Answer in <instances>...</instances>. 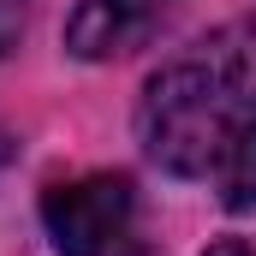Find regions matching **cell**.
I'll return each instance as SVG.
<instances>
[{"mask_svg": "<svg viewBox=\"0 0 256 256\" xmlns=\"http://www.w3.org/2000/svg\"><path fill=\"white\" fill-rule=\"evenodd\" d=\"M18 36H24V6L18 0H0V60L18 48Z\"/></svg>", "mask_w": 256, "mask_h": 256, "instance_id": "5b68a950", "label": "cell"}, {"mask_svg": "<svg viewBox=\"0 0 256 256\" xmlns=\"http://www.w3.org/2000/svg\"><path fill=\"white\" fill-rule=\"evenodd\" d=\"M179 12L185 0H78L66 18V48L78 60H126L149 48Z\"/></svg>", "mask_w": 256, "mask_h": 256, "instance_id": "3957f363", "label": "cell"}, {"mask_svg": "<svg viewBox=\"0 0 256 256\" xmlns=\"http://www.w3.org/2000/svg\"><path fill=\"white\" fill-rule=\"evenodd\" d=\"M202 256H250V244H238V238H220V244H208Z\"/></svg>", "mask_w": 256, "mask_h": 256, "instance_id": "8992f818", "label": "cell"}, {"mask_svg": "<svg viewBox=\"0 0 256 256\" xmlns=\"http://www.w3.org/2000/svg\"><path fill=\"white\" fill-rule=\"evenodd\" d=\"M250 96V48H238V30L179 54L149 78L137 102L143 155L173 179H208Z\"/></svg>", "mask_w": 256, "mask_h": 256, "instance_id": "6da1fadb", "label": "cell"}, {"mask_svg": "<svg viewBox=\"0 0 256 256\" xmlns=\"http://www.w3.org/2000/svg\"><path fill=\"white\" fill-rule=\"evenodd\" d=\"M42 226L60 256H126L137 238V191L120 173H90L72 185H48Z\"/></svg>", "mask_w": 256, "mask_h": 256, "instance_id": "7a4b0ae2", "label": "cell"}, {"mask_svg": "<svg viewBox=\"0 0 256 256\" xmlns=\"http://www.w3.org/2000/svg\"><path fill=\"white\" fill-rule=\"evenodd\" d=\"M208 179H214V191H220V202L232 214L256 208V96L238 114V126H232V137H226V149H220V161H214Z\"/></svg>", "mask_w": 256, "mask_h": 256, "instance_id": "277c9868", "label": "cell"}]
</instances>
